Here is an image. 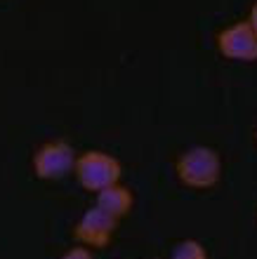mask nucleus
<instances>
[{"instance_id": "1", "label": "nucleus", "mask_w": 257, "mask_h": 259, "mask_svg": "<svg viewBox=\"0 0 257 259\" xmlns=\"http://www.w3.org/2000/svg\"><path fill=\"white\" fill-rule=\"evenodd\" d=\"M177 179L184 186L191 189H210L219 182L222 175V163L215 149L210 146H194L184 151L177 160Z\"/></svg>"}, {"instance_id": "2", "label": "nucleus", "mask_w": 257, "mask_h": 259, "mask_svg": "<svg viewBox=\"0 0 257 259\" xmlns=\"http://www.w3.org/2000/svg\"><path fill=\"white\" fill-rule=\"evenodd\" d=\"M76 179L88 191H102L111 184H118L123 175L121 163L104 151H88L76 158Z\"/></svg>"}, {"instance_id": "3", "label": "nucleus", "mask_w": 257, "mask_h": 259, "mask_svg": "<svg viewBox=\"0 0 257 259\" xmlns=\"http://www.w3.org/2000/svg\"><path fill=\"white\" fill-rule=\"evenodd\" d=\"M76 170V151L68 142H48L35 151L33 156V172L38 179L57 182L64 179L68 172Z\"/></svg>"}, {"instance_id": "4", "label": "nucleus", "mask_w": 257, "mask_h": 259, "mask_svg": "<svg viewBox=\"0 0 257 259\" xmlns=\"http://www.w3.org/2000/svg\"><path fill=\"white\" fill-rule=\"evenodd\" d=\"M116 226H118V219L95 205V207H90L78 219V224L74 229V236H76V240H81L83 245L106 247L111 243V238H114Z\"/></svg>"}, {"instance_id": "5", "label": "nucleus", "mask_w": 257, "mask_h": 259, "mask_svg": "<svg viewBox=\"0 0 257 259\" xmlns=\"http://www.w3.org/2000/svg\"><path fill=\"white\" fill-rule=\"evenodd\" d=\"M217 48L227 59L234 62H255L257 59V33L248 21H238L217 35Z\"/></svg>"}, {"instance_id": "6", "label": "nucleus", "mask_w": 257, "mask_h": 259, "mask_svg": "<svg viewBox=\"0 0 257 259\" xmlns=\"http://www.w3.org/2000/svg\"><path fill=\"white\" fill-rule=\"evenodd\" d=\"M97 207H102L104 212L114 214L116 219H123L132 210L135 205V196L130 191L128 186H121V184H111L102 191H97Z\"/></svg>"}, {"instance_id": "7", "label": "nucleus", "mask_w": 257, "mask_h": 259, "mask_svg": "<svg viewBox=\"0 0 257 259\" xmlns=\"http://www.w3.org/2000/svg\"><path fill=\"white\" fill-rule=\"evenodd\" d=\"M170 259H208V252L198 240H182L175 245Z\"/></svg>"}, {"instance_id": "8", "label": "nucleus", "mask_w": 257, "mask_h": 259, "mask_svg": "<svg viewBox=\"0 0 257 259\" xmlns=\"http://www.w3.org/2000/svg\"><path fill=\"white\" fill-rule=\"evenodd\" d=\"M61 259H95V257H92L90 250H85V247H74V250H68Z\"/></svg>"}, {"instance_id": "9", "label": "nucleus", "mask_w": 257, "mask_h": 259, "mask_svg": "<svg viewBox=\"0 0 257 259\" xmlns=\"http://www.w3.org/2000/svg\"><path fill=\"white\" fill-rule=\"evenodd\" d=\"M248 24H250L252 28H255V33H257V3H255V5H252L250 14H248Z\"/></svg>"}, {"instance_id": "10", "label": "nucleus", "mask_w": 257, "mask_h": 259, "mask_svg": "<svg viewBox=\"0 0 257 259\" xmlns=\"http://www.w3.org/2000/svg\"><path fill=\"white\" fill-rule=\"evenodd\" d=\"M255 139H257V132H255Z\"/></svg>"}]
</instances>
